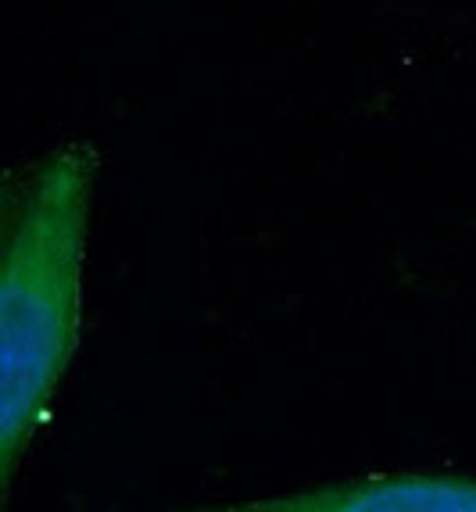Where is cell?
I'll return each mask as SVG.
<instances>
[{
    "mask_svg": "<svg viewBox=\"0 0 476 512\" xmlns=\"http://www.w3.org/2000/svg\"><path fill=\"white\" fill-rule=\"evenodd\" d=\"M97 154L83 140L47 151L18 180L0 276V466L11 487L76 359Z\"/></svg>",
    "mask_w": 476,
    "mask_h": 512,
    "instance_id": "1",
    "label": "cell"
},
{
    "mask_svg": "<svg viewBox=\"0 0 476 512\" xmlns=\"http://www.w3.org/2000/svg\"><path fill=\"white\" fill-rule=\"evenodd\" d=\"M190 512H476V477L383 473L298 495L226 502Z\"/></svg>",
    "mask_w": 476,
    "mask_h": 512,
    "instance_id": "2",
    "label": "cell"
}]
</instances>
